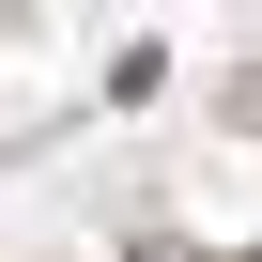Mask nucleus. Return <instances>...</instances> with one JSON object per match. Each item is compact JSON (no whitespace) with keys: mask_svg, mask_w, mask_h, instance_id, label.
<instances>
[{"mask_svg":"<svg viewBox=\"0 0 262 262\" xmlns=\"http://www.w3.org/2000/svg\"><path fill=\"white\" fill-rule=\"evenodd\" d=\"M231 123H262V77H231Z\"/></svg>","mask_w":262,"mask_h":262,"instance_id":"obj_1","label":"nucleus"}]
</instances>
